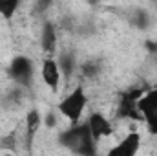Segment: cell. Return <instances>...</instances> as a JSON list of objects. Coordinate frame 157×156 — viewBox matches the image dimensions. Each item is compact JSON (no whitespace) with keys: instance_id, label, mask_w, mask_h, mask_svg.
Segmentation results:
<instances>
[{"instance_id":"4fadbf2b","label":"cell","mask_w":157,"mask_h":156,"mask_svg":"<svg viewBox=\"0 0 157 156\" xmlns=\"http://www.w3.org/2000/svg\"><path fill=\"white\" fill-rule=\"evenodd\" d=\"M49 6H51V0H37V11L39 13H44Z\"/></svg>"},{"instance_id":"7c38bea8","label":"cell","mask_w":157,"mask_h":156,"mask_svg":"<svg viewBox=\"0 0 157 156\" xmlns=\"http://www.w3.org/2000/svg\"><path fill=\"white\" fill-rule=\"evenodd\" d=\"M59 66H60V72H64V76L70 77L73 74V70H75V61H73V57L70 53H64L59 59Z\"/></svg>"},{"instance_id":"3957f363","label":"cell","mask_w":157,"mask_h":156,"mask_svg":"<svg viewBox=\"0 0 157 156\" xmlns=\"http://www.w3.org/2000/svg\"><path fill=\"white\" fill-rule=\"evenodd\" d=\"M33 74H35L33 63L26 55L15 57L11 61V64H9V76H11V79L17 84H20V86H28L31 83V79H33Z\"/></svg>"},{"instance_id":"9c48e42d","label":"cell","mask_w":157,"mask_h":156,"mask_svg":"<svg viewBox=\"0 0 157 156\" xmlns=\"http://www.w3.org/2000/svg\"><path fill=\"white\" fill-rule=\"evenodd\" d=\"M40 121H42V117H40L39 110H29V112H28V116H26V127H28V138H29V140H31V138L35 136V132L39 130Z\"/></svg>"},{"instance_id":"52a82bcc","label":"cell","mask_w":157,"mask_h":156,"mask_svg":"<svg viewBox=\"0 0 157 156\" xmlns=\"http://www.w3.org/2000/svg\"><path fill=\"white\" fill-rule=\"evenodd\" d=\"M57 44H59L57 28H55L51 22H44L42 31H40V46H42V51H44L48 57H51V55L57 51Z\"/></svg>"},{"instance_id":"6da1fadb","label":"cell","mask_w":157,"mask_h":156,"mask_svg":"<svg viewBox=\"0 0 157 156\" xmlns=\"http://www.w3.org/2000/svg\"><path fill=\"white\" fill-rule=\"evenodd\" d=\"M86 105H88L86 92H84L82 86H77V88H73L64 99H60V103H59V112L66 117L68 121L77 123L78 119H80V116H82V112H84V109H86Z\"/></svg>"},{"instance_id":"8992f818","label":"cell","mask_w":157,"mask_h":156,"mask_svg":"<svg viewBox=\"0 0 157 156\" xmlns=\"http://www.w3.org/2000/svg\"><path fill=\"white\" fill-rule=\"evenodd\" d=\"M141 145V134L139 132H130L122 142H119L113 149L108 151L110 156H133L139 151Z\"/></svg>"},{"instance_id":"8fae6325","label":"cell","mask_w":157,"mask_h":156,"mask_svg":"<svg viewBox=\"0 0 157 156\" xmlns=\"http://www.w3.org/2000/svg\"><path fill=\"white\" fill-rule=\"evenodd\" d=\"M130 22H132L133 26L144 30V28H148V24H150V17H148V13H146L144 9H133V15H132V20H130Z\"/></svg>"},{"instance_id":"5bb4252c","label":"cell","mask_w":157,"mask_h":156,"mask_svg":"<svg viewBox=\"0 0 157 156\" xmlns=\"http://www.w3.org/2000/svg\"><path fill=\"white\" fill-rule=\"evenodd\" d=\"M46 125H48V127H49V129H51V127H55V125H57V119H55V114H53V112H49V114H48V116H46Z\"/></svg>"},{"instance_id":"5b68a950","label":"cell","mask_w":157,"mask_h":156,"mask_svg":"<svg viewBox=\"0 0 157 156\" xmlns=\"http://www.w3.org/2000/svg\"><path fill=\"white\" fill-rule=\"evenodd\" d=\"M86 125H88V129H90V132H91V136H93L95 142H99V140H102V138H108V136H112V132H113L110 119L106 116H102L101 112L90 114Z\"/></svg>"},{"instance_id":"277c9868","label":"cell","mask_w":157,"mask_h":156,"mask_svg":"<svg viewBox=\"0 0 157 156\" xmlns=\"http://www.w3.org/2000/svg\"><path fill=\"white\" fill-rule=\"evenodd\" d=\"M60 66H59V61H55L53 57H48L44 63H42V68H40V77L46 83V86L51 90V92H57L59 90V84H60Z\"/></svg>"},{"instance_id":"30bf717a","label":"cell","mask_w":157,"mask_h":156,"mask_svg":"<svg viewBox=\"0 0 157 156\" xmlns=\"http://www.w3.org/2000/svg\"><path fill=\"white\" fill-rule=\"evenodd\" d=\"M18 4H20V0H0V15L4 18H11L17 13Z\"/></svg>"},{"instance_id":"7a4b0ae2","label":"cell","mask_w":157,"mask_h":156,"mask_svg":"<svg viewBox=\"0 0 157 156\" xmlns=\"http://www.w3.org/2000/svg\"><path fill=\"white\" fill-rule=\"evenodd\" d=\"M137 109H139L141 119L146 123L150 134H157V88H152L146 94L139 96Z\"/></svg>"},{"instance_id":"ba28073f","label":"cell","mask_w":157,"mask_h":156,"mask_svg":"<svg viewBox=\"0 0 157 156\" xmlns=\"http://www.w3.org/2000/svg\"><path fill=\"white\" fill-rule=\"evenodd\" d=\"M78 70H80V76H82V77L95 79L101 72H102V64H101V61H97V59H90V61L82 63Z\"/></svg>"}]
</instances>
